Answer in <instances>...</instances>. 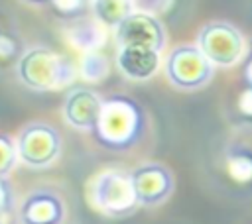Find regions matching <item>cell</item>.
Segmentation results:
<instances>
[{
    "label": "cell",
    "instance_id": "cell-1",
    "mask_svg": "<svg viewBox=\"0 0 252 224\" xmlns=\"http://www.w3.org/2000/svg\"><path fill=\"white\" fill-rule=\"evenodd\" d=\"M148 130L144 106L128 94H112L102 100L96 124L91 130L93 140L108 151L134 149Z\"/></svg>",
    "mask_w": 252,
    "mask_h": 224
},
{
    "label": "cell",
    "instance_id": "cell-2",
    "mask_svg": "<svg viewBox=\"0 0 252 224\" xmlns=\"http://www.w3.org/2000/svg\"><path fill=\"white\" fill-rule=\"evenodd\" d=\"M16 77L30 90L51 92L69 86L77 77V67L67 55L47 45H33L20 57Z\"/></svg>",
    "mask_w": 252,
    "mask_h": 224
},
{
    "label": "cell",
    "instance_id": "cell-3",
    "mask_svg": "<svg viewBox=\"0 0 252 224\" xmlns=\"http://www.w3.org/2000/svg\"><path fill=\"white\" fill-rule=\"evenodd\" d=\"M89 200L100 214L116 220L130 218L140 208L132 173L116 167L102 169L89 181Z\"/></svg>",
    "mask_w": 252,
    "mask_h": 224
},
{
    "label": "cell",
    "instance_id": "cell-4",
    "mask_svg": "<svg viewBox=\"0 0 252 224\" xmlns=\"http://www.w3.org/2000/svg\"><path fill=\"white\" fill-rule=\"evenodd\" d=\"M215 65L197 43L175 45L165 57V77L179 90H199L211 83Z\"/></svg>",
    "mask_w": 252,
    "mask_h": 224
},
{
    "label": "cell",
    "instance_id": "cell-5",
    "mask_svg": "<svg viewBox=\"0 0 252 224\" xmlns=\"http://www.w3.org/2000/svg\"><path fill=\"white\" fill-rule=\"evenodd\" d=\"M16 147L20 161L26 167L47 169L59 159L63 140L55 126L47 122H30L20 130Z\"/></svg>",
    "mask_w": 252,
    "mask_h": 224
},
{
    "label": "cell",
    "instance_id": "cell-6",
    "mask_svg": "<svg viewBox=\"0 0 252 224\" xmlns=\"http://www.w3.org/2000/svg\"><path fill=\"white\" fill-rule=\"evenodd\" d=\"M197 45L215 67H232L240 63L248 53L242 31L236 26L220 20L209 22L201 28Z\"/></svg>",
    "mask_w": 252,
    "mask_h": 224
},
{
    "label": "cell",
    "instance_id": "cell-7",
    "mask_svg": "<svg viewBox=\"0 0 252 224\" xmlns=\"http://www.w3.org/2000/svg\"><path fill=\"white\" fill-rule=\"evenodd\" d=\"M220 169L232 187L252 189V124L232 130L220 155Z\"/></svg>",
    "mask_w": 252,
    "mask_h": 224
},
{
    "label": "cell",
    "instance_id": "cell-8",
    "mask_svg": "<svg viewBox=\"0 0 252 224\" xmlns=\"http://www.w3.org/2000/svg\"><path fill=\"white\" fill-rule=\"evenodd\" d=\"M132 183L136 196L140 200V206L154 208L169 200V196L175 191V177L171 169L158 161H148L132 171Z\"/></svg>",
    "mask_w": 252,
    "mask_h": 224
},
{
    "label": "cell",
    "instance_id": "cell-9",
    "mask_svg": "<svg viewBox=\"0 0 252 224\" xmlns=\"http://www.w3.org/2000/svg\"><path fill=\"white\" fill-rule=\"evenodd\" d=\"M114 39L116 45H146L161 53L167 43V33L156 14L134 10L114 28Z\"/></svg>",
    "mask_w": 252,
    "mask_h": 224
},
{
    "label": "cell",
    "instance_id": "cell-10",
    "mask_svg": "<svg viewBox=\"0 0 252 224\" xmlns=\"http://www.w3.org/2000/svg\"><path fill=\"white\" fill-rule=\"evenodd\" d=\"M67 204L61 193L49 187L30 191L18 206L20 224H65Z\"/></svg>",
    "mask_w": 252,
    "mask_h": 224
},
{
    "label": "cell",
    "instance_id": "cell-11",
    "mask_svg": "<svg viewBox=\"0 0 252 224\" xmlns=\"http://www.w3.org/2000/svg\"><path fill=\"white\" fill-rule=\"evenodd\" d=\"M102 96L91 88L77 86L71 88L63 100V118L69 126L81 132H91L96 124L98 112L102 108Z\"/></svg>",
    "mask_w": 252,
    "mask_h": 224
},
{
    "label": "cell",
    "instance_id": "cell-12",
    "mask_svg": "<svg viewBox=\"0 0 252 224\" xmlns=\"http://www.w3.org/2000/svg\"><path fill=\"white\" fill-rule=\"evenodd\" d=\"M116 67L130 81H148L159 69V51L146 45H118Z\"/></svg>",
    "mask_w": 252,
    "mask_h": 224
},
{
    "label": "cell",
    "instance_id": "cell-13",
    "mask_svg": "<svg viewBox=\"0 0 252 224\" xmlns=\"http://www.w3.org/2000/svg\"><path fill=\"white\" fill-rule=\"evenodd\" d=\"M106 29L108 28L94 16H81L69 22L67 39L73 47H77L83 53L98 51L106 41Z\"/></svg>",
    "mask_w": 252,
    "mask_h": 224
},
{
    "label": "cell",
    "instance_id": "cell-14",
    "mask_svg": "<svg viewBox=\"0 0 252 224\" xmlns=\"http://www.w3.org/2000/svg\"><path fill=\"white\" fill-rule=\"evenodd\" d=\"M26 49L28 47L24 45V39H22L18 28L10 20L4 26V29L0 31V73H6L10 69L16 71V65Z\"/></svg>",
    "mask_w": 252,
    "mask_h": 224
},
{
    "label": "cell",
    "instance_id": "cell-15",
    "mask_svg": "<svg viewBox=\"0 0 252 224\" xmlns=\"http://www.w3.org/2000/svg\"><path fill=\"white\" fill-rule=\"evenodd\" d=\"M91 10L98 22L114 29L126 16L134 12V2L132 0H93Z\"/></svg>",
    "mask_w": 252,
    "mask_h": 224
},
{
    "label": "cell",
    "instance_id": "cell-16",
    "mask_svg": "<svg viewBox=\"0 0 252 224\" xmlns=\"http://www.w3.org/2000/svg\"><path fill=\"white\" fill-rule=\"evenodd\" d=\"M108 59L100 51H89L81 61V75L93 83L102 81L108 75Z\"/></svg>",
    "mask_w": 252,
    "mask_h": 224
},
{
    "label": "cell",
    "instance_id": "cell-17",
    "mask_svg": "<svg viewBox=\"0 0 252 224\" xmlns=\"http://www.w3.org/2000/svg\"><path fill=\"white\" fill-rule=\"evenodd\" d=\"M20 155L16 147V140L4 132H0V177H8L12 169L18 165Z\"/></svg>",
    "mask_w": 252,
    "mask_h": 224
},
{
    "label": "cell",
    "instance_id": "cell-18",
    "mask_svg": "<svg viewBox=\"0 0 252 224\" xmlns=\"http://www.w3.org/2000/svg\"><path fill=\"white\" fill-rule=\"evenodd\" d=\"M93 0H51V8L59 18L65 20H75L81 16H87V10L91 8Z\"/></svg>",
    "mask_w": 252,
    "mask_h": 224
},
{
    "label": "cell",
    "instance_id": "cell-19",
    "mask_svg": "<svg viewBox=\"0 0 252 224\" xmlns=\"http://www.w3.org/2000/svg\"><path fill=\"white\" fill-rule=\"evenodd\" d=\"M14 204H16V196H14L10 179L0 177V218L2 220H6L14 212Z\"/></svg>",
    "mask_w": 252,
    "mask_h": 224
},
{
    "label": "cell",
    "instance_id": "cell-20",
    "mask_svg": "<svg viewBox=\"0 0 252 224\" xmlns=\"http://www.w3.org/2000/svg\"><path fill=\"white\" fill-rule=\"evenodd\" d=\"M134 2V10H142V12H150V14H161L171 6V0H132Z\"/></svg>",
    "mask_w": 252,
    "mask_h": 224
},
{
    "label": "cell",
    "instance_id": "cell-21",
    "mask_svg": "<svg viewBox=\"0 0 252 224\" xmlns=\"http://www.w3.org/2000/svg\"><path fill=\"white\" fill-rule=\"evenodd\" d=\"M238 110L244 118L252 120V86H246V90L240 92L238 96Z\"/></svg>",
    "mask_w": 252,
    "mask_h": 224
},
{
    "label": "cell",
    "instance_id": "cell-22",
    "mask_svg": "<svg viewBox=\"0 0 252 224\" xmlns=\"http://www.w3.org/2000/svg\"><path fill=\"white\" fill-rule=\"evenodd\" d=\"M242 79L246 86H252V47L248 49L246 57H244V69H242Z\"/></svg>",
    "mask_w": 252,
    "mask_h": 224
},
{
    "label": "cell",
    "instance_id": "cell-23",
    "mask_svg": "<svg viewBox=\"0 0 252 224\" xmlns=\"http://www.w3.org/2000/svg\"><path fill=\"white\" fill-rule=\"evenodd\" d=\"M26 4H32V6H49L51 0H24Z\"/></svg>",
    "mask_w": 252,
    "mask_h": 224
},
{
    "label": "cell",
    "instance_id": "cell-24",
    "mask_svg": "<svg viewBox=\"0 0 252 224\" xmlns=\"http://www.w3.org/2000/svg\"><path fill=\"white\" fill-rule=\"evenodd\" d=\"M10 22V16H0V31L4 29V26Z\"/></svg>",
    "mask_w": 252,
    "mask_h": 224
},
{
    "label": "cell",
    "instance_id": "cell-25",
    "mask_svg": "<svg viewBox=\"0 0 252 224\" xmlns=\"http://www.w3.org/2000/svg\"><path fill=\"white\" fill-rule=\"evenodd\" d=\"M2 222H4V220H2V218H0V224H2Z\"/></svg>",
    "mask_w": 252,
    "mask_h": 224
}]
</instances>
